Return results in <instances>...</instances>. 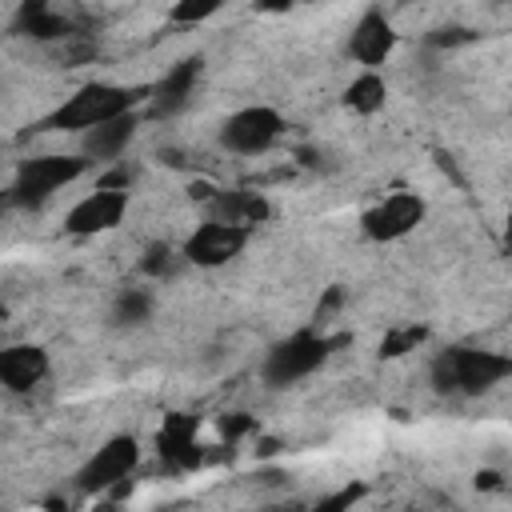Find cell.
<instances>
[{
	"label": "cell",
	"instance_id": "cell-1",
	"mask_svg": "<svg viewBox=\"0 0 512 512\" xmlns=\"http://www.w3.org/2000/svg\"><path fill=\"white\" fill-rule=\"evenodd\" d=\"M428 376H432V388L440 396H484L512 376V360L504 352H492V348L452 344V348L436 352Z\"/></svg>",
	"mask_w": 512,
	"mask_h": 512
},
{
	"label": "cell",
	"instance_id": "cell-2",
	"mask_svg": "<svg viewBox=\"0 0 512 512\" xmlns=\"http://www.w3.org/2000/svg\"><path fill=\"white\" fill-rule=\"evenodd\" d=\"M344 344V336H328L320 324H308V328H296L288 332L284 340H276L268 352H264V364H260V380L268 388H292L300 380H308L316 368L328 364V356Z\"/></svg>",
	"mask_w": 512,
	"mask_h": 512
},
{
	"label": "cell",
	"instance_id": "cell-3",
	"mask_svg": "<svg viewBox=\"0 0 512 512\" xmlns=\"http://www.w3.org/2000/svg\"><path fill=\"white\" fill-rule=\"evenodd\" d=\"M84 172H88V160H84L80 152H44V156H28V160L16 164L8 200L20 204V208H40V204H48L60 188L76 184Z\"/></svg>",
	"mask_w": 512,
	"mask_h": 512
},
{
	"label": "cell",
	"instance_id": "cell-4",
	"mask_svg": "<svg viewBox=\"0 0 512 512\" xmlns=\"http://www.w3.org/2000/svg\"><path fill=\"white\" fill-rule=\"evenodd\" d=\"M136 100H140V96H136L132 88H124V84L88 80V84H80V88L44 120V128H56V132H88V128H96V124H104V120H112V116L136 108Z\"/></svg>",
	"mask_w": 512,
	"mask_h": 512
},
{
	"label": "cell",
	"instance_id": "cell-5",
	"mask_svg": "<svg viewBox=\"0 0 512 512\" xmlns=\"http://www.w3.org/2000/svg\"><path fill=\"white\" fill-rule=\"evenodd\" d=\"M140 464V440L120 432L112 440H104L76 472V488L88 492V496H104V492H116L120 484H128V476L136 472Z\"/></svg>",
	"mask_w": 512,
	"mask_h": 512
},
{
	"label": "cell",
	"instance_id": "cell-6",
	"mask_svg": "<svg viewBox=\"0 0 512 512\" xmlns=\"http://www.w3.org/2000/svg\"><path fill=\"white\" fill-rule=\"evenodd\" d=\"M284 136V116L268 104H244L224 116L220 124V148L232 156H264Z\"/></svg>",
	"mask_w": 512,
	"mask_h": 512
},
{
	"label": "cell",
	"instance_id": "cell-7",
	"mask_svg": "<svg viewBox=\"0 0 512 512\" xmlns=\"http://www.w3.org/2000/svg\"><path fill=\"white\" fill-rule=\"evenodd\" d=\"M200 80H204V56H184V60H176V64L148 88V96H144V100H148V104H144V116H148V120H172V116H180V112L192 104Z\"/></svg>",
	"mask_w": 512,
	"mask_h": 512
},
{
	"label": "cell",
	"instance_id": "cell-8",
	"mask_svg": "<svg viewBox=\"0 0 512 512\" xmlns=\"http://www.w3.org/2000/svg\"><path fill=\"white\" fill-rule=\"evenodd\" d=\"M424 212H428L424 196H416V192H388L384 200H376V204L360 216V228H364L368 240L392 244V240H404V236L424 220Z\"/></svg>",
	"mask_w": 512,
	"mask_h": 512
},
{
	"label": "cell",
	"instance_id": "cell-9",
	"mask_svg": "<svg viewBox=\"0 0 512 512\" xmlns=\"http://www.w3.org/2000/svg\"><path fill=\"white\" fill-rule=\"evenodd\" d=\"M248 228H240V224H224V220H204V224H196L192 228V236L180 244V252H184V264H196V268H220V264H228V260H236L240 252H244V244H248Z\"/></svg>",
	"mask_w": 512,
	"mask_h": 512
},
{
	"label": "cell",
	"instance_id": "cell-10",
	"mask_svg": "<svg viewBox=\"0 0 512 512\" xmlns=\"http://www.w3.org/2000/svg\"><path fill=\"white\" fill-rule=\"evenodd\" d=\"M128 188H108V184H96L88 196H80L68 216H64V232L72 236H100V232H112L124 212H128Z\"/></svg>",
	"mask_w": 512,
	"mask_h": 512
},
{
	"label": "cell",
	"instance_id": "cell-11",
	"mask_svg": "<svg viewBox=\"0 0 512 512\" xmlns=\"http://www.w3.org/2000/svg\"><path fill=\"white\" fill-rule=\"evenodd\" d=\"M344 52H348V60L360 64V68H384L388 56L396 52V24H392V16H388L380 4L364 8L360 20H356L352 32H348Z\"/></svg>",
	"mask_w": 512,
	"mask_h": 512
},
{
	"label": "cell",
	"instance_id": "cell-12",
	"mask_svg": "<svg viewBox=\"0 0 512 512\" xmlns=\"http://www.w3.org/2000/svg\"><path fill=\"white\" fill-rule=\"evenodd\" d=\"M48 372H52V360H48V352L40 344H24L20 340V344H4L0 348V388L24 396V392L40 388L48 380Z\"/></svg>",
	"mask_w": 512,
	"mask_h": 512
},
{
	"label": "cell",
	"instance_id": "cell-13",
	"mask_svg": "<svg viewBox=\"0 0 512 512\" xmlns=\"http://www.w3.org/2000/svg\"><path fill=\"white\" fill-rule=\"evenodd\" d=\"M136 128H140V116H136V108H128V112H120V116L80 132V156L88 164H108V160H116L132 144Z\"/></svg>",
	"mask_w": 512,
	"mask_h": 512
},
{
	"label": "cell",
	"instance_id": "cell-14",
	"mask_svg": "<svg viewBox=\"0 0 512 512\" xmlns=\"http://www.w3.org/2000/svg\"><path fill=\"white\" fill-rule=\"evenodd\" d=\"M208 216L212 220H224V224H240V228H256L272 216V204L264 192H252V188H212L208 196Z\"/></svg>",
	"mask_w": 512,
	"mask_h": 512
},
{
	"label": "cell",
	"instance_id": "cell-15",
	"mask_svg": "<svg viewBox=\"0 0 512 512\" xmlns=\"http://www.w3.org/2000/svg\"><path fill=\"white\" fill-rule=\"evenodd\" d=\"M12 28L40 44H64L68 36H76V24L64 12H56L52 0H20Z\"/></svg>",
	"mask_w": 512,
	"mask_h": 512
},
{
	"label": "cell",
	"instance_id": "cell-16",
	"mask_svg": "<svg viewBox=\"0 0 512 512\" xmlns=\"http://www.w3.org/2000/svg\"><path fill=\"white\" fill-rule=\"evenodd\" d=\"M156 448L160 456L172 464V468H196L200 464V452H196V420H168L160 432H156Z\"/></svg>",
	"mask_w": 512,
	"mask_h": 512
},
{
	"label": "cell",
	"instance_id": "cell-17",
	"mask_svg": "<svg viewBox=\"0 0 512 512\" xmlns=\"http://www.w3.org/2000/svg\"><path fill=\"white\" fill-rule=\"evenodd\" d=\"M388 100V84L380 76V68H360L348 88H344V108H352L356 116H376Z\"/></svg>",
	"mask_w": 512,
	"mask_h": 512
},
{
	"label": "cell",
	"instance_id": "cell-18",
	"mask_svg": "<svg viewBox=\"0 0 512 512\" xmlns=\"http://www.w3.org/2000/svg\"><path fill=\"white\" fill-rule=\"evenodd\" d=\"M152 308H156V296L148 288H120L108 320H112V328H144L152 320Z\"/></svg>",
	"mask_w": 512,
	"mask_h": 512
},
{
	"label": "cell",
	"instance_id": "cell-19",
	"mask_svg": "<svg viewBox=\"0 0 512 512\" xmlns=\"http://www.w3.org/2000/svg\"><path fill=\"white\" fill-rule=\"evenodd\" d=\"M180 264H184V252L172 248V244H152V248L144 252V260H140L144 276H152V280H168V276H176Z\"/></svg>",
	"mask_w": 512,
	"mask_h": 512
},
{
	"label": "cell",
	"instance_id": "cell-20",
	"mask_svg": "<svg viewBox=\"0 0 512 512\" xmlns=\"http://www.w3.org/2000/svg\"><path fill=\"white\" fill-rule=\"evenodd\" d=\"M424 340H428V328H420V324H404V328H392V332L380 340V356H384V360L408 356V352H416Z\"/></svg>",
	"mask_w": 512,
	"mask_h": 512
},
{
	"label": "cell",
	"instance_id": "cell-21",
	"mask_svg": "<svg viewBox=\"0 0 512 512\" xmlns=\"http://www.w3.org/2000/svg\"><path fill=\"white\" fill-rule=\"evenodd\" d=\"M220 8H224V0H172L168 20L188 28V24H204V20H212Z\"/></svg>",
	"mask_w": 512,
	"mask_h": 512
},
{
	"label": "cell",
	"instance_id": "cell-22",
	"mask_svg": "<svg viewBox=\"0 0 512 512\" xmlns=\"http://www.w3.org/2000/svg\"><path fill=\"white\" fill-rule=\"evenodd\" d=\"M472 40H476V32L464 28V24H448V28H436V32L428 36L432 48H456V44H472Z\"/></svg>",
	"mask_w": 512,
	"mask_h": 512
},
{
	"label": "cell",
	"instance_id": "cell-23",
	"mask_svg": "<svg viewBox=\"0 0 512 512\" xmlns=\"http://www.w3.org/2000/svg\"><path fill=\"white\" fill-rule=\"evenodd\" d=\"M340 304H344V292H340V288H328V296L316 304V324H324V316H328V312H336Z\"/></svg>",
	"mask_w": 512,
	"mask_h": 512
},
{
	"label": "cell",
	"instance_id": "cell-24",
	"mask_svg": "<svg viewBox=\"0 0 512 512\" xmlns=\"http://www.w3.org/2000/svg\"><path fill=\"white\" fill-rule=\"evenodd\" d=\"M296 4H308V0H256L260 12H288V8H296Z\"/></svg>",
	"mask_w": 512,
	"mask_h": 512
},
{
	"label": "cell",
	"instance_id": "cell-25",
	"mask_svg": "<svg viewBox=\"0 0 512 512\" xmlns=\"http://www.w3.org/2000/svg\"><path fill=\"white\" fill-rule=\"evenodd\" d=\"M356 496H360V488H344V492H340V496H332V500H324V504H320V508H340V504H352V500H356Z\"/></svg>",
	"mask_w": 512,
	"mask_h": 512
},
{
	"label": "cell",
	"instance_id": "cell-26",
	"mask_svg": "<svg viewBox=\"0 0 512 512\" xmlns=\"http://www.w3.org/2000/svg\"><path fill=\"white\" fill-rule=\"evenodd\" d=\"M496 4H508V0H496Z\"/></svg>",
	"mask_w": 512,
	"mask_h": 512
}]
</instances>
